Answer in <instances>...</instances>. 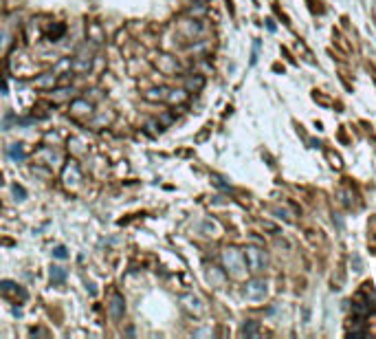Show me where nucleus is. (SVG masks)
<instances>
[{
    "instance_id": "nucleus-5",
    "label": "nucleus",
    "mask_w": 376,
    "mask_h": 339,
    "mask_svg": "<svg viewBox=\"0 0 376 339\" xmlns=\"http://www.w3.org/2000/svg\"><path fill=\"white\" fill-rule=\"evenodd\" d=\"M70 110H73V113H77V115H84V113H90V104L88 102H84V99H77V102H73L70 104Z\"/></svg>"
},
{
    "instance_id": "nucleus-10",
    "label": "nucleus",
    "mask_w": 376,
    "mask_h": 339,
    "mask_svg": "<svg viewBox=\"0 0 376 339\" xmlns=\"http://www.w3.org/2000/svg\"><path fill=\"white\" fill-rule=\"evenodd\" d=\"M256 330H258V324H256V321H248V324H244V328H242V332H244V335H253Z\"/></svg>"
},
{
    "instance_id": "nucleus-3",
    "label": "nucleus",
    "mask_w": 376,
    "mask_h": 339,
    "mask_svg": "<svg viewBox=\"0 0 376 339\" xmlns=\"http://www.w3.org/2000/svg\"><path fill=\"white\" fill-rule=\"evenodd\" d=\"M224 264L231 266V271L240 269V255H238L236 249H226V251H224Z\"/></svg>"
},
{
    "instance_id": "nucleus-11",
    "label": "nucleus",
    "mask_w": 376,
    "mask_h": 339,
    "mask_svg": "<svg viewBox=\"0 0 376 339\" xmlns=\"http://www.w3.org/2000/svg\"><path fill=\"white\" fill-rule=\"evenodd\" d=\"M58 258H66V249L64 247H55V251H53Z\"/></svg>"
},
{
    "instance_id": "nucleus-8",
    "label": "nucleus",
    "mask_w": 376,
    "mask_h": 339,
    "mask_svg": "<svg viewBox=\"0 0 376 339\" xmlns=\"http://www.w3.org/2000/svg\"><path fill=\"white\" fill-rule=\"evenodd\" d=\"M9 154H11V157H14V159H20V161H24V157H26V154H24V150H22L20 143H16V146H11V148H9Z\"/></svg>"
},
{
    "instance_id": "nucleus-2",
    "label": "nucleus",
    "mask_w": 376,
    "mask_h": 339,
    "mask_svg": "<svg viewBox=\"0 0 376 339\" xmlns=\"http://www.w3.org/2000/svg\"><path fill=\"white\" fill-rule=\"evenodd\" d=\"M244 295L248 299H262L266 295V282L262 280H251L248 284L244 286Z\"/></svg>"
},
{
    "instance_id": "nucleus-7",
    "label": "nucleus",
    "mask_w": 376,
    "mask_h": 339,
    "mask_svg": "<svg viewBox=\"0 0 376 339\" xmlns=\"http://www.w3.org/2000/svg\"><path fill=\"white\" fill-rule=\"evenodd\" d=\"M110 308H112V315L117 319L124 315V299H121V295H114L112 297V306H110Z\"/></svg>"
},
{
    "instance_id": "nucleus-1",
    "label": "nucleus",
    "mask_w": 376,
    "mask_h": 339,
    "mask_svg": "<svg viewBox=\"0 0 376 339\" xmlns=\"http://www.w3.org/2000/svg\"><path fill=\"white\" fill-rule=\"evenodd\" d=\"M244 258L248 262V269H251L253 273L262 271L264 264H266V255H264V251H262V249H256V247H246L244 249Z\"/></svg>"
},
{
    "instance_id": "nucleus-6",
    "label": "nucleus",
    "mask_w": 376,
    "mask_h": 339,
    "mask_svg": "<svg viewBox=\"0 0 376 339\" xmlns=\"http://www.w3.org/2000/svg\"><path fill=\"white\" fill-rule=\"evenodd\" d=\"M183 299H185V302H190V304H187V308H190V310H194V313H196V315H200V313H202L200 299H198V297H194V295H187V297H183Z\"/></svg>"
},
{
    "instance_id": "nucleus-4",
    "label": "nucleus",
    "mask_w": 376,
    "mask_h": 339,
    "mask_svg": "<svg viewBox=\"0 0 376 339\" xmlns=\"http://www.w3.org/2000/svg\"><path fill=\"white\" fill-rule=\"evenodd\" d=\"M53 84H55V75L53 73H44L42 77L33 80V86H38V88H51Z\"/></svg>"
},
{
    "instance_id": "nucleus-9",
    "label": "nucleus",
    "mask_w": 376,
    "mask_h": 339,
    "mask_svg": "<svg viewBox=\"0 0 376 339\" xmlns=\"http://www.w3.org/2000/svg\"><path fill=\"white\" fill-rule=\"evenodd\" d=\"M51 277L55 282H62L64 280V271H62V266H53L51 269Z\"/></svg>"
}]
</instances>
